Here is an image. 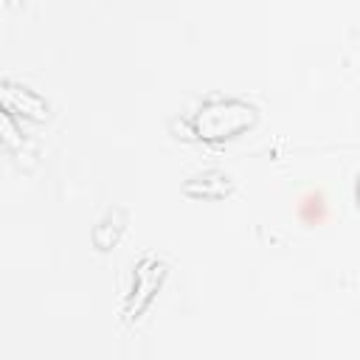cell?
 <instances>
[{"label":"cell","mask_w":360,"mask_h":360,"mask_svg":"<svg viewBox=\"0 0 360 360\" xmlns=\"http://www.w3.org/2000/svg\"><path fill=\"white\" fill-rule=\"evenodd\" d=\"M307 205H301V211L304 214H315V219L321 217V197H309V200H304Z\"/></svg>","instance_id":"6da1fadb"},{"label":"cell","mask_w":360,"mask_h":360,"mask_svg":"<svg viewBox=\"0 0 360 360\" xmlns=\"http://www.w3.org/2000/svg\"><path fill=\"white\" fill-rule=\"evenodd\" d=\"M357 200H360V177H357Z\"/></svg>","instance_id":"7a4b0ae2"}]
</instances>
